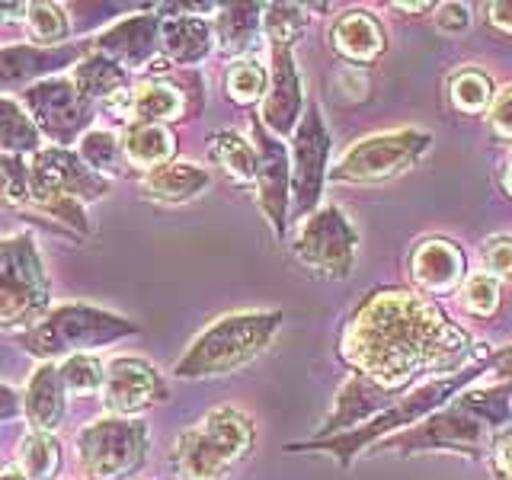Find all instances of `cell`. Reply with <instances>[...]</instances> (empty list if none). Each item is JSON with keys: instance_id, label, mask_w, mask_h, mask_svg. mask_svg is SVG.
Returning <instances> with one entry per match:
<instances>
[{"instance_id": "1", "label": "cell", "mask_w": 512, "mask_h": 480, "mask_svg": "<svg viewBox=\"0 0 512 480\" xmlns=\"http://www.w3.org/2000/svg\"><path fill=\"white\" fill-rule=\"evenodd\" d=\"M477 346L439 304L407 288H378L368 295L340 336L343 362L394 394L410 391L420 375H442L464 365Z\"/></svg>"}, {"instance_id": "2", "label": "cell", "mask_w": 512, "mask_h": 480, "mask_svg": "<svg viewBox=\"0 0 512 480\" xmlns=\"http://www.w3.org/2000/svg\"><path fill=\"white\" fill-rule=\"evenodd\" d=\"M512 378H500L484 388L461 391L452 404L432 413L429 420L416 423L397 436L381 439V452L388 455H429V452H452L461 458L487 455L496 436L512 426Z\"/></svg>"}, {"instance_id": "3", "label": "cell", "mask_w": 512, "mask_h": 480, "mask_svg": "<svg viewBox=\"0 0 512 480\" xmlns=\"http://www.w3.org/2000/svg\"><path fill=\"white\" fill-rule=\"evenodd\" d=\"M490 356L493 352H487V349H474V356L464 365H458L455 372H442V375H432L420 384H413L410 391L400 394L388 410L378 413L375 420H368L365 426L340 432V436H333V439H314V442H304V445H288V452H320V455L336 458L343 468H349L352 458H356L359 452H365L372 442L397 436V432L429 420L432 413H439L442 407L452 404L461 391H468L474 381H480L490 372Z\"/></svg>"}, {"instance_id": "4", "label": "cell", "mask_w": 512, "mask_h": 480, "mask_svg": "<svg viewBox=\"0 0 512 480\" xmlns=\"http://www.w3.org/2000/svg\"><path fill=\"white\" fill-rule=\"evenodd\" d=\"M282 327V311L228 314L205 327L173 372L180 378H221L250 365Z\"/></svg>"}, {"instance_id": "5", "label": "cell", "mask_w": 512, "mask_h": 480, "mask_svg": "<svg viewBox=\"0 0 512 480\" xmlns=\"http://www.w3.org/2000/svg\"><path fill=\"white\" fill-rule=\"evenodd\" d=\"M253 420L237 407H215L196 426L180 432L173 468L183 480H224L250 455Z\"/></svg>"}, {"instance_id": "6", "label": "cell", "mask_w": 512, "mask_h": 480, "mask_svg": "<svg viewBox=\"0 0 512 480\" xmlns=\"http://www.w3.org/2000/svg\"><path fill=\"white\" fill-rule=\"evenodd\" d=\"M135 333L138 324L119 314L90 308V304H61V308L48 311V317L39 327H32L20 336V346L39 359H55V356L71 359L87 349H100Z\"/></svg>"}, {"instance_id": "7", "label": "cell", "mask_w": 512, "mask_h": 480, "mask_svg": "<svg viewBox=\"0 0 512 480\" xmlns=\"http://www.w3.org/2000/svg\"><path fill=\"white\" fill-rule=\"evenodd\" d=\"M52 288L29 234L0 240V327L32 330L48 317Z\"/></svg>"}, {"instance_id": "8", "label": "cell", "mask_w": 512, "mask_h": 480, "mask_svg": "<svg viewBox=\"0 0 512 480\" xmlns=\"http://www.w3.org/2000/svg\"><path fill=\"white\" fill-rule=\"evenodd\" d=\"M432 148V135L426 128H397L356 141L352 148L330 167V180L336 183H384L413 170Z\"/></svg>"}, {"instance_id": "9", "label": "cell", "mask_w": 512, "mask_h": 480, "mask_svg": "<svg viewBox=\"0 0 512 480\" xmlns=\"http://www.w3.org/2000/svg\"><path fill=\"white\" fill-rule=\"evenodd\" d=\"M77 452L90 480H125L148 458V426L132 416H106L80 429Z\"/></svg>"}, {"instance_id": "10", "label": "cell", "mask_w": 512, "mask_h": 480, "mask_svg": "<svg viewBox=\"0 0 512 480\" xmlns=\"http://www.w3.org/2000/svg\"><path fill=\"white\" fill-rule=\"evenodd\" d=\"M292 253L304 269L314 272V276L343 282L352 276V266H356L359 234L352 228V221L346 218L343 208L324 205V208H317L311 218L301 221Z\"/></svg>"}, {"instance_id": "11", "label": "cell", "mask_w": 512, "mask_h": 480, "mask_svg": "<svg viewBox=\"0 0 512 480\" xmlns=\"http://www.w3.org/2000/svg\"><path fill=\"white\" fill-rule=\"evenodd\" d=\"M23 106L32 116V122L39 125V132L48 135L52 141L71 144L77 135H87V125L93 122V103L87 100L74 80H39L23 90Z\"/></svg>"}, {"instance_id": "12", "label": "cell", "mask_w": 512, "mask_h": 480, "mask_svg": "<svg viewBox=\"0 0 512 480\" xmlns=\"http://www.w3.org/2000/svg\"><path fill=\"white\" fill-rule=\"evenodd\" d=\"M327 157H330V132L320 116V106L311 103L292 135V196L295 215L311 218L317 212V202L324 196L327 180Z\"/></svg>"}, {"instance_id": "13", "label": "cell", "mask_w": 512, "mask_h": 480, "mask_svg": "<svg viewBox=\"0 0 512 480\" xmlns=\"http://www.w3.org/2000/svg\"><path fill=\"white\" fill-rule=\"evenodd\" d=\"M32 205L68 196L77 202H93L103 199L109 192V180L100 173H93L80 154H71L64 148H45L32 154Z\"/></svg>"}, {"instance_id": "14", "label": "cell", "mask_w": 512, "mask_h": 480, "mask_svg": "<svg viewBox=\"0 0 512 480\" xmlns=\"http://www.w3.org/2000/svg\"><path fill=\"white\" fill-rule=\"evenodd\" d=\"M253 148L260 157V170H256V196L266 221L272 224V234L285 240L288 234V196H292V157H288L285 144L269 132V128L253 119Z\"/></svg>"}, {"instance_id": "15", "label": "cell", "mask_w": 512, "mask_h": 480, "mask_svg": "<svg viewBox=\"0 0 512 480\" xmlns=\"http://www.w3.org/2000/svg\"><path fill=\"white\" fill-rule=\"evenodd\" d=\"M167 397V384L151 362L138 356H119L106 365L103 404L116 416H135Z\"/></svg>"}, {"instance_id": "16", "label": "cell", "mask_w": 512, "mask_h": 480, "mask_svg": "<svg viewBox=\"0 0 512 480\" xmlns=\"http://www.w3.org/2000/svg\"><path fill=\"white\" fill-rule=\"evenodd\" d=\"M160 26H164V16L160 13L128 16V20L109 26L106 32L96 36V52L116 61L128 74L151 68L160 55Z\"/></svg>"}, {"instance_id": "17", "label": "cell", "mask_w": 512, "mask_h": 480, "mask_svg": "<svg viewBox=\"0 0 512 480\" xmlns=\"http://www.w3.org/2000/svg\"><path fill=\"white\" fill-rule=\"evenodd\" d=\"M272 71H269V93L260 112V122L276 138L295 135V128L304 116V96H301V74L292 48H269Z\"/></svg>"}, {"instance_id": "18", "label": "cell", "mask_w": 512, "mask_h": 480, "mask_svg": "<svg viewBox=\"0 0 512 480\" xmlns=\"http://www.w3.org/2000/svg\"><path fill=\"white\" fill-rule=\"evenodd\" d=\"M397 397H400V394H394V391H388V388H381L378 381L365 378V375H359V372H352V375L343 381V388L336 391L333 410H330V416L324 420V426H320L317 439H333V436H340V432H349V429L365 426L368 420H375L378 413L388 410Z\"/></svg>"}, {"instance_id": "19", "label": "cell", "mask_w": 512, "mask_h": 480, "mask_svg": "<svg viewBox=\"0 0 512 480\" xmlns=\"http://www.w3.org/2000/svg\"><path fill=\"white\" fill-rule=\"evenodd\" d=\"M410 272L416 288L426 295H448L468 276V260L448 237H426L410 253Z\"/></svg>"}, {"instance_id": "20", "label": "cell", "mask_w": 512, "mask_h": 480, "mask_svg": "<svg viewBox=\"0 0 512 480\" xmlns=\"http://www.w3.org/2000/svg\"><path fill=\"white\" fill-rule=\"evenodd\" d=\"M103 106L128 125H138V122L167 125L186 116V96L180 93V87L164 84V80H148V84H141V87H128L125 93L112 96Z\"/></svg>"}, {"instance_id": "21", "label": "cell", "mask_w": 512, "mask_h": 480, "mask_svg": "<svg viewBox=\"0 0 512 480\" xmlns=\"http://www.w3.org/2000/svg\"><path fill=\"white\" fill-rule=\"evenodd\" d=\"M84 55V45H58V48H39V45H13L0 48V90L20 87L29 80L61 71Z\"/></svg>"}, {"instance_id": "22", "label": "cell", "mask_w": 512, "mask_h": 480, "mask_svg": "<svg viewBox=\"0 0 512 480\" xmlns=\"http://www.w3.org/2000/svg\"><path fill=\"white\" fill-rule=\"evenodd\" d=\"M330 42H333V52L343 61H349V68L378 61L384 55V48H388L384 26L378 23V16L368 13V10L343 13L340 20L333 23Z\"/></svg>"}, {"instance_id": "23", "label": "cell", "mask_w": 512, "mask_h": 480, "mask_svg": "<svg viewBox=\"0 0 512 480\" xmlns=\"http://www.w3.org/2000/svg\"><path fill=\"white\" fill-rule=\"evenodd\" d=\"M215 42L234 61L253 55L263 39V4H231L215 16Z\"/></svg>"}, {"instance_id": "24", "label": "cell", "mask_w": 512, "mask_h": 480, "mask_svg": "<svg viewBox=\"0 0 512 480\" xmlns=\"http://www.w3.org/2000/svg\"><path fill=\"white\" fill-rule=\"evenodd\" d=\"M212 45H215L212 23L199 20V16H164V26H160V52H164V61L196 64L212 52Z\"/></svg>"}, {"instance_id": "25", "label": "cell", "mask_w": 512, "mask_h": 480, "mask_svg": "<svg viewBox=\"0 0 512 480\" xmlns=\"http://www.w3.org/2000/svg\"><path fill=\"white\" fill-rule=\"evenodd\" d=\"M212 183L205 167L192 164V160H173L151 173H144V196L157 202H189L202 196Z\"/></svg>"}, {"instance_id": "26", "label": "cell", "mask_w": 512, "mask_h": 480, "mask_svg": "<svg viewBox=\"0 0 512 480\" xmlns=\"http://www.w3.org/2000/svg\"><path fill=\"white\" fill-rule=\"evenodd\" d=\"M23 410L32 423V432H55L61 426V416H64L61 368H55V365L36 368V375H32L26 397H23Z\"/></svg>"}, {"instance_id": "27", "label": "cell", "mask_w": 512, "mask_h": 480, "mask_svg": "<svg viewBox=\"0 0 512 480\" xmlns=\"http://www.w3.org/2000/svg\"><path fill=\"white\" fill-rule=\"evenodd\" d=\"M122 154H125V164L141 167V170L151 173V170L164 167V164H173L176 135L170 132L167 125H157V122L128 125L125 138H122Z\"/></svg>"}, {"instance_id": "28", "label": "cell", "mask_w": 512, "mask_h": 480, "mask_svg": "<svg viewBox=\"0 0 512 480\" xmlns=\"http://www.w3.org/2000/svg\"><path fill=\"white\" fill-rule=\"evenodd\" d=\"M208 154H212L215 164L231 176L234 183L240 186H250L256 183V170H260V157H256V148L240 138L237 132H228V128H221V132L212 135L208 141Z\"/></svg>"}, {"instance_id": "29", "label": "cell", "mask_w": 512, "mask_h": 480, "mask_svg": "<svg viewBox=\"0 0 512 480\" xmlns=\"http://www.w3.org/2000/svg\"><path fill=\"white\" fill-rule=\"evenodd\" d=\"M39 125L32 122L26 106L10 96H0V154L10 157H26L39 154Z\"/></svg>"}, {"instance_id": "30", "label": "cell", "mask_w": 512, "mask_h": 480, "mask_svg": "<svg viewBox=\"0 0 512 480\" xmlns=\"http://www.w3.org/2000/svg\"><path fill=\"white\" fill-rule=\"evenodd\" d=\"M74 84L80 87V93L87 96V100H103L109 103L112 96H119L128 90V71L119 68L116 61H109L106 55H90L77 64V71H74Z\"/></svg>"}, {"instance_id": "31", "label": "cell", "mask_w": 512, "mask_h": 480, "mask_svg": "<svg viewBox=\"0 0 512 480\" xmlns=\"http://www.w3.org/2000/svg\"><path fill=\"white\" fill-rule=\"evenodd\" d=\"M448 100L455 112L464 116H477V112H490L493 106V80L477 68H461L448 80Z\"/></svg>"}, {"instance_id": "32", "label": "cell", "mask_w": 512, "mask_h": 480, "mask_svg": "<svg viewBox=\"0 0 512 480\" xmlns=\"http://www.w3.org/2000/svg\"><path fill=\"white\" fill-rule=\"evenodd\" d=\"M61 468V442L52 432H29L20 442V471L29 480H52Z\"/></svg>"}, {"instance_id": "33", "label": "cell", "mask_w": 512, "mask_h": 480, "mask_svg": "<svg viewBox=\"0 0 512 480\" xmlns=\"http://www.w3.org/2000/svg\"><path fill=\"white\" fill-rule=\"evenodd\" d=\"M304 29H308V13L301 4H266L263 7V36L269 48H292Z\"/></svg>"}, {"instance_id": "34", "label": "cell", "mask_w": 512, "mask_h": 480, "mask_svg": "<svg viewBox=\"0 0 512 480\" xmlns=\"http://www.w3.org/2000/svg\"><path fill=\"white\" fill-rule=\"evenodd\" d=\"M224 90L228 100L237 106H253L263 100V93H269V74L263 71V64H256L253 58L234 61L228 74H224Z\"/></svg>"}, {"instance_id": "35", "label": "cell", "mask_w": 512, "mask_h": 480, "mask_svg": "<svg viewBox=\"0 0 512 480\" xmlns=\"http://www.w3.org/2000/svg\"><path fill=\"white\" fill-rule=\"evenodd\" d=\"M80 160L93 170V173H119V164L125 160L122 154V141L106 132V128H93L84 138H80Z\"/></svg>"}, {"instance_id": "36", "label": "cell", "mask_w": 512, "mask_h": 480, "mask_svg": "<svg viewBox=\"0 0 512 480\" xmlns=\"http://www.w3.org/2000/svg\"><path fill=\"white\" fill-rule=\"evenodd\" d=\"M0 205H32V173L23 157L0 154Z\"/></svg>"}, {"instance_id": "37", "label": "cell", "mask_w": 512, "mask_h": 480, "mask_svg": "<svg viewBox=\"0 0 512 480\" xmlns=\"http://www.w3.org/2000/svg\"><path fill=\"white\" fill-rule=\"evenodd\" d=\"M461 304L474 317H493L500 308V279H493L490 272H474L461 285Z\"/></svg>"}, {"instance_id": "38", "label": "cell", "mask_w": 512, "mask_h": 480, "mask_svg": "<svg viewBox=\"0 0 512 480\" xmlns=\"http://www.w3.org/2000/svg\"><path fill=\"white\" fill-rule=\"evenodd\" d=\"M61 381H64V391L93 394V391L103 388L106 368H103L100 359H93V356H87V352H80V356L64 359V365H61Z\"/></svg>"}, {"instance_id": "39", "label": "cell", "mask_w": 512, "mask_h": 480, "mask_svg": "<svg viewBox=\"0 0 512 480\" xmlns=\"http://www.w3.org/2000/svg\"><path fill=\"white\" fill-rule=\"evenodd\" d=\"M26 23H29L32 39L42 42L45 48H58V42L68 36V16H64L58 4H45V0L29 4Z\"/></svg>"}, {"instance_id": "40", "label": "cell", "mask_w": 512, "mask_h": 480, "mask_svg": "<svg viewBox=\"0 0 512 480\" xmlns=\"http://www.w3.org/2000/svg\"><path fill=\"white\" fill-rule=\"evenodd\" d=\"M480 256H484V272H490L493 279H512V237H487Z\"/></svg>"}, {"instance_id": "41", "label": "cell", "mask_w": 512, "mask_h": 480, "mask_svg": "<svg viewBox=\"0 0 512 480\" xmlns=\"http://www.w3.org/2000/svg\"><path fill=\"white\" fill-rule=\"evenodd\" d=\"M36 208H39V212H45V215L58 218L61 224H68V228L77 231V234H90V221H87V212H84V202L68 199V196H58V199L39 202Z\"/></svg>"}, {"instance_id": "42", "label": "cell", "mask_w": 512, "mask_h": 480, "mask_svg": "<svg viewBox=\"0 0 512 480\" xmlns=\"http://www.w3.org/2000/svg\"><path fill=\"white\" fill-rule=\"evenodd\" d=\"M487 116H490L493 135L503 138V141H512V84L493 96V106H490Z\"/></svg>"}, {"instance_id": "43", "label": "cell", "mask_w": 512, "mask_h": 480, "mask_svg": "<svg viewBox=\"0 0 512 480\" xmlns=\"http://www.w3.org/2000/svg\"><path fill=\"white\" fill-rule=\"evenodd\" d=\"M490 471L493 480H512V426L500 432L490 448Z\"/></svg>"}, {"instance_id": "44", "label": "cell", "mask_w": 512, "mask_h": 480, "mask_svg": "<svg viewBox=\"0 0 512 480\" xmlns=\"http://www.w3.org/2000/svg\"><path fill=\"white\" fill-rule=\"evenodd\" d=\"M436 26L448 32V36H461V32L471 26V7H464V4L436 7Z\"/></svg>"}, {"instance_id": "45", "label": "cell", "mask_w": 512, "mask_h": 480, "mask_svg": "<svg viewBox=\"0 0 512 480\" xmlns=\"http://www.w3.org/2000/svg\"><path fill=\"white\" fill-rule=\"evenodd\" d=\"M487 20L493 29H500L503 36H512V0H496V4H490Z\"/></svg>"}, {"instance_id": "46", "label": "cell", "mask_w": 512, "mask_h": 480, "mask_svg": "<svg viewBox=\"0 0 512 480\" xmlns=\"http://www.w3.org/2000/svg\"><path fill=\"white\" fill-rule=\"evenodd\" d=\"M20 410H23V404H20V397H16V391L7 388V384H0V423L13 420Z\"/></svg>"}, {"instance_id": "47", "label": "cell", "mask_w": 512, "mask_h": 480, "mask_svg": "<svg viewBox=\"0 0 512 480\" xmlns=\"http://www.w3.org/2000/svg\"><path fill=\"white\" fill-rule=\"evenodd\" d=\"M490 372H496L500 378H512V346L493 352V356H490Z\"/></svg>"}, {"instance_id": "48", "label": "cell", "mask_w": 512, "mask_h": 480, "mask_svg": "<svg viewBox=\"0 0 512 480\" xmlns=\"http://www.w3.org/2000/svg\"><path fill=\"white\" fill-rule=\"evenodd\" d=\"M29 4H0V20H26Z\"/></svg>"}, {"instance_id": "49", "label": "cell", "mask_w": 512, "mask_h": 480, "mask_svg": "<svg viewBox=\"0 0 512 480\" xmlns=\"http://www.w3.org/2000/svg\"><path fill=\"white\" fill-rule=\"evenodd\" d=\"M500 186H503V192L512 199V157L503 164V170H500Z\"/></svg>"}, {"instance_id": "50", "label": "cell", "mask_w": 512, "mask_h": 480, "mask_svg": "<svg viewBox=\"0 0 512 480\" xmlns=\"http://www.w3.org/2000/svg\"><path fill=\"white\" fill-rule=\"evenodd\" d=\"M0 480H29L20 468H0Z\"/></svg>"}, {"instance_id": "51", "label": "cell", "mask_w": 512, "mask_h": 480, "mask_svg": "<svg viewBox=\"0 0 512 480\" xmlns=\"http://www.w3.org/2000/svg\"><path fill=\"white\" fill-rule=\"evenodd\" d=\"M400 10H432V4H397Z\"/></svg>"}]
</instances>
